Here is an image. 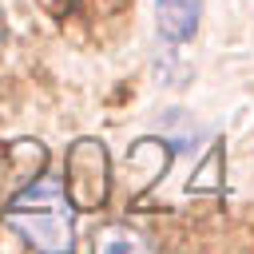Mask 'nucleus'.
Returning a JSON list of instances; mask_svg holds the SVG:
<instances>
[{"mask_svg": "<svg viewBox=\"0 0 254 254\" xmlns=\"http://www.w3.org/2000/svg\"><path fill=\"white\" fill-rule=\"evenodd\" d=\"M75 206L64 194L60 179H36L28 183L8 206H4V222L32 246V250H48V254H64L75 246Z\"/></svg>", "mask_w": 254, "mask_h": 254, "instance_id": "obj_1", "label": "nucleus"}, {"mask_svg": "<svg viewBox=\"0 0 254 254\" xmlns=\"http://www.w3.org/2000/svg\"><path fill=\"white\" fill-rule=\"evenodd\" d=\"M64 194L75 210H95L111 187V159L99 139H75L64 159Z\"/></svg>", "mask_w": 254, "mask_h": 254, "instance_id": "obj_2", "label": "nucleus"}, {"mask_svg": "<svg viewBox=\"0 0 254 254\" xmlns=\"http://www.w3.org/2000/svg\"><path fill=\"white\" fill-rule=\"evenodd\" d=\"M202 0H155V28L167 44H187L198 32Z\"/></svg>", "mask_w": 254, "mask_h": 254, "instance_id": "obj_3", "label": "nucleus"}, {"mask_svg": "<svg viewBox=\"0 0 254 254\" xmlns=\"http://www.w3.org/2000/svg\"><path fill=\"white\" fill-rule=\"evenodd\" d=\"M95 250H151V246L131 226H107V230L95 234Z\"/></svg>", "mask_w": 254, "mask_h": 254, "instance_id": "obj_4", "label": "nucleus"}, {"mask_svg": "<svg viewBox=\"0 0 254 254\" xmlns=\"http://www.w3.org/2000/svg\"><path fill=\"white\" fill-rule=\"evenodd\" d=\"M0 40H4V32H0Z\"/></svg>", "mask_w": 254, "mask_h": 254, "instance_id": "obj_5", "label": "nucleus"}]
</instances>
